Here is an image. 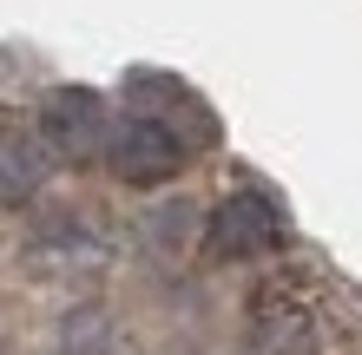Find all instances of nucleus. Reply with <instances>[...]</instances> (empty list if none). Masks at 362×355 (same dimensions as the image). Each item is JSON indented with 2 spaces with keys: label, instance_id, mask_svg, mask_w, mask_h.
<instances>
[{
  "label": "nucleus",
  "instance_id": "nucleus-1",
  "mask_svg": "<svg viewBox=\"0 0 362 355\" xmlns=\"http://www.w3.org/2000/svg\"><path fill=\"white\" fill-rule=\"evenodd\" d=\"M185 158H191V145L165 119H152V112L125 106L112 119V132H105V172H112L119 184H132V191H158V184H172L185 172Z\"/></svg>",
  "mask_w": 362,
  "mask_h": 355
},
{
  "label": "nucleus",
  "instance_id": "nucleus-2",
  "mask_svg": "<svg viewBox=\"0 0 362 355\" xmlns=\"http://www.w3.org/2000/svg\"><path fill=\"white\" fill-rule=\"evenodd\" d=\"M204 250L218 263H244V257L284 250V211H276V198L257 191V184L224 191L218 204H211V217H204Z\"/></svg>",
  "mask_w": 362,
  "mask_h": 355
},
{
  "label": "nucleus",
  "instance_id": "nucleus-3",
  "mask_svg": "<svg viewBox=\"0 0 362 355\" xmlns=\"http://www.w3.org/2000/svg\"><path fill=\"white\" fill-rule=\"evenodd\" d=\"M105 132H112V119H105V99L93 86H53L40 99V138H47V152L86 164V158H105Z\"/></svg>",
  "mask_w": 362,
  "mask_h": 355
},
{
  "label": "nucleus",
  "instance_id": "nucleus-4",
  "mask_svg": "<svg viewBox=\"0 0 362 355\" xmlns=\"http://www.w3.org/2000/svg\"><path fill=\"white\" fill-rule=\"evenodd\" d=\"M250 336H257V355H323V323L296 289H264Z\"/></svg>",
  "mask_w": 362,
  "mask_h": 355
},
{
  "label": "nucleus",
  "instance_id": "nucleus-5",
  "mask_svg": "<svg viewBox=\"0 0 362 355\" xmlns=\"http://www.w3.org/2000/svg\"><path fill=\"white\" fill-rule=\"evenodd\" d=\"M47 172H53V152L40 138V125H20V119H0V204H33L47 191Z\"/></svg>",
  "mask_w": 362,
  "mask_h": 355
},
{
  "label": "nucleus",
  "instance_id": "nucleus-6",
  "mask_svg": "<svg viewBox=\"0 0 362 355\" xmlns=\"http://www.w3.org/2000/svg\"><path fill=\"white\" fill-rule=\"evenodd\" d=\"M59 355H112V316L99 303H73L59 316Z\"/></svg>",
  "mask_w": 362,
  "mask_h": 355
}]
</instances>
